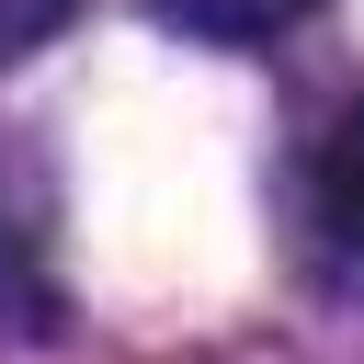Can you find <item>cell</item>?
Listing matches in <instances>:
<instances>
[{"instance_id":"obj_1","label":"cell","mask_w":364,"mask_h":364,"mask_svg":"<svg viewBox=\"0 0 364 364\" xmlns=\"http://www.w3.org/2000/svg\"><path fill=\"white\" fill-rule=\"evenodd\" d=\"M318 216H330V239H341V262L364 273V102L318 136Z\"/></svg>"},{"instance_id":"obj_2","label":"cell","mask_w":364,"mask_h":364,"mask_svg":"<svg viewBox=\"0 0 364 364\" xmlns=\"http://www.w3.org/2000/svg\"><path fill=\"white\" fill-rule=\"evenodd\" d=\"M171 34H205V46H262V34H284L307 0H148Z\"/></svg>"},{"instance_id":"obj_3","label":"cell","mask_w":364,"mask_h":364,"mask_svg":"<svg viewBox=\"0 0 364 364\" xmlns=\"http://www.w3.org/2000/svg\"><path fill=\"white\" fill-rule=\"evenodd\" d=\"M80 0H0V57H23V46H46L57 23H68Z\"/></svg>"}]
</instances>
